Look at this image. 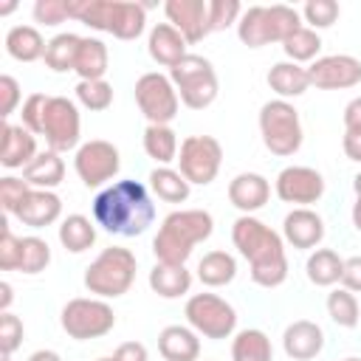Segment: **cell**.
I'll return each mask as SVG.
<instances>
[{
  "label": "cell",
  "instance_id": "6da1fadb",
  "mask_svg": "<svg viewBox=\"0 0 361 361\" xmlns=\"http://www.w3.org/2000/svg\"><path fill=\"white\" fill-rule=\"evenodd\" d=\"M93 220L107 234L138 237L155 220V203L144 183L138 180H116L102 189L93 200Z\"/></svg>",
  "mask_w": 361,
  "mask_h": 361
},
{
  "label": "cell",
  "instance_id": "7a4b0ae2",
  "mask_svg": "<svg viewBox=\"0 0 361 361\" xmlns=\"http://www.w3.org/2000/svg\"><path fill=\"white\" fill-rule=\"evenodd\" d=\"M234 248L248 259L251 279L259 288H279L288 279V257L282 237L251 214H240L231 226Z\"/></svg>",
  "mask_w": 361,
  "mask_h": 361
},
{
  "label": "cell",
  "instance_id": "3957f363",
  "mask_svg": "<svg viewBox=\"0 0 361 361\" xmlns=\"http://www.w3.org/2000/svg\"><path fill=\"white\" fill-rule=\"evenodd\" d=\"M212 231H214V220L206 209H178L164 217V223L152 240V254L158 262L186 265L195 245L209 240Z\"/></svg>",
  "mask_w": 361,
  "mask_h": 361
},
{
  "label": "cell",
  "instance_id": "277c9868",
  "mask_svg": "<svg viewBox=\"0 0 361 361\" xmlns=\"http://www.w3.org/2000/svg\"><path fill=\"white\" fill-rule=\"evenodd\" d=\"M302 28V14L285 3L248 6L237 20V37L248 48H262L268 42H285Z\"/></svg>",
  "mask_w": 361,
  "mask_h": 361
},
{
  "label": "cell",
  "instance_id": "5b68a950",
  "mask_svg": "<svg viewBox=\"0 0 361 361\" xmlns=\"http://www.w3.org/2000/svg\"><path fill=\"white\" fill-rule=\"evenodd\" d=\"M135 268L138 259L130 248L110 245L85 268V288L99 299H116L135 282Z\"/></svg>",
  "mask_w": 361,
  "mask_h": 361
},
{
  "label": "cell",
  "instance_id": "8992f818",
  "mask_svg": "<svg viewBox=\"0 0 361 361\" xmlns=\"http://www.w3.org/2000/svg\"><path fill=\"white\" fill-rule=\"evenodd\" d=\"M259 133H262V144L268 152H274L279 158L299 152V147H302L299 110L285 99L265 102L259 107Z\"/></svg>",
  "mask_w": 361,
  "mask_h": 361
},
{
  "label": "cell",
  "instance_id": "52a82bcc",
  "mask_svg": "<svg viewBox=\"0 0 361 361\" xmlns=\"http://www.w3.org/2000/svg\"><path fill=\"white\" fill-rule=\"evenodd\" d=\"M169 79L178 90V99L189 110H203L217 99V73L214 65L200 54H186L172 71Z\"/></svg>",
  "mask_w": 361,
  "mask_h": 361
},
{
  "label": "cell",
  "instance_id": "ba28073f",
  "mask_svg": "<svg viewBox=\"0 0 361 361\" xmlns=\"http://www.w3.org/2000/svg\"><path fill=\"white\" fill-rule=\"evenodd\" d=\"M62 330L76 341L102 338L116 327V313L104 299H71L59 313Z\"/></svg>",
  "mask_w": 361,
  "mask_h": 361
},
{
  "label": "cell",
  "instance_id": "9c48e42d",
  "mask_svg": "<svg viewBox=\"0 0 361 361\" xmlns=\"http://www.w3.org/2000/svg\"><path fill=\"white\" fill-rule=\"evenodd\" d=\"M183 313H186L189 327L197 336H203V338L220 341V338H228L237 330V310L226 299H220L214 293H195V296H189Z\"/></svg>",
  "mask_w": 361,
  "mask_h": 361
},
{
  "label": "cell",
  "instance_id": "30bf717a",
  "mask_svg": "<svg viewBox=\"0 0 361 361\" xmlns=\"http://www.w3.org/2000/svg\"><path fill=\"white\" fill-rule=\"evenodd\" d=\"M223 164V147L214 135H189L178 149V172L197 186H206L217 178Z\"/></svg>",
  "mask_w": 361,
  "mask_h": 361
},
{
  "label": "cell",
  "instance_id": "8fae6325",
  "mask_svg": "<svg viewBox=\"0 0 361 361\" xmlns=\"http://www.w3.org/2000/svg\"><path fill=\"white\" fill-rule=\"evenodd\" d=\"M135 104L149 124H169L178 116L180 99L169 76L149 71L135 82Z\"/></svg>",
  "mask_w": 361,
  "mask_h": 361
},
{
  "label": "cell",
  "instance_id": "7c38bea8",
  "mask_svg": "<svg viewBox=\"0 0 361 361\" xmlns=\"http://www.w3.org/2000/svg\"><path fill=\"white\" fill-rule=\"evenodd\" d=\"M73 166H76L79 180H82L87 189H99V186H104L107 180H113V178L118 175L121 158H118V149H116L110 141L93 138V141H85V144L76 149Z\"/></svg>",
  "mask_w": 361,
  "mask_h": 361
},
{
  "label": "cell",
  "instance_id": "4fadbf2b",
  "mask_svg": "<svg viewBox=\"0 0 361 361\" xmlns=\"http://www.w3.org/2000/svg\"><path fill=\"white\" fill-rule=\"evenodd\" d=\"M82 121H79V107L65 99V96H51L42 118V135L54 152H68L79 144Z\"/></svg>",
  "mask_w": 361,
  "mask_h": 361
},
{
  "label": "cell",
  "instance_id": "5bb4252c",
  "mask_svg": "<svg viewBox=\"0 0 361 361\" xmlns=\"http://www.w3.org/2000/svg\"><path fill=\"white\" fill-rule=\"evenodd\" d=\"M307 76L319 90H347L361 85V59L350 54L319 56L307 65Z\"/></svg>",
  "mask_w": 361,
  "mask_h": 361
},
{
  "label": "cell",
  "instance_id": "9a60e30c",
  "mask_svg": "<svg viewBox=\"0 0 361 361\" xmlns=\"http://www.w3.org/2000/svg\"><path fill=\"white\" fill-rule=\"evenodd\" d=\"M322 195H324V178L313 166H285L276 175V197L282 203L307 209L310 203L322 200Z\"/></svg>",
  "mask_w": 361,
  "mask_h": 361
},
{
  "label": "cell",
  "instance_id": "2e32d148",
  "mask_svg": "<svg viewBox=\"0 0 361 361\" xmlns=\"http://www.w3.org/2000/svg\"><path fill=\"white\" fill-rule=\"evenodd\" d=\"M164 14L169 25H175L186 42H200L203 37L212 34L209 0H166Z\"/></svg>",
  "mask_w": 361,
  "mask_h": 361
},
{
  "label": "cell",
  "instance_id": "e0dca14e",
  "mask_svg": "<svg viewBox=\"0 0 361 361\" xmlns=\"http://www.w3.org/2000/svg\"><path fill=\"white\" fill-rule=\"evenodd\" d=\"M37 138L23 124H3L0 130V164L6 169H25L37 158Z\"/></svg>",
  "mask_w": 361,
  "mask_h": 361
},
{
  "label": "cell",
  "instance_id": "ac0fdd59",
  "mask_svg": "<svg viewBox=\"0 0 361 361\" xmlns=\"http://www.w3.org/2000/svg\"><path fill=\"white\" fill-rule=\"evenodd\" d=\"M282 350L288 358L293 361H310L324 350V333L316 322L310 319H299L293 324L285 327L282 333Z\"/></svg>",
  "mask_w": 361,
  "mask_h": 361
},
{
  "label": "cell",
  "instance_id": "d6986e66",
  "mask_svg": "<svg viewBox=\"0 0 361 361\" xmlns=\"http://www.w3.org/2000/svg\"><path fill=\"white\" fill-rule=\"evenodd\" d=\"M282 237L293 248H316L324 240V220L313 209H293L282 220Z\"/></svg>",
  "mask_w": 361,
  "mask_h": 361
},
{
  "label": "cell",
  "instance_id": "ffe728a7",
  "mask_svg": "<svg viewBox=\"0 0 361 361\" xmlns=\"http://www.w3.org/2000/svg\"><path fill=\"white\" fill-rule=\"evenodd\" d=\"M59 214H62V200H59L56 192H51V189H31L14 217H17L23 226L45 228V226L56 223Z\"/></svg>",
  "mask_w": 361,
  "mask_h": 361
},
{
  "label": "cell",
  "instance_id": "44dd1931",
  "mask_svg": "<svg viewBox=\"0 0 361 361\" xmlns=\"http://www.w3.org/2000/svg\"><path fill=\"white\" fill-rule=\"evenodd\" d=\"M268 197H271V183L259 172H240L228 183V200L243 214H251V212L262 209L268 203Z\"/></svg>",
  "mask_w": 361,
  "mask_h": 361
},
{
  "label": "cell",
  "instance_id": "7402d4cb",
  "mask_svg": "<svg viewBox=\"0 0 361 361\" xmlns=\"http://www.w3.org/2000/svg\"><path fill=\"white\" fill-rule=\"evenodd\" d=\"M186 39L180 37V31L175 28V25H169V23H158V25H152V31H149V39H147V51H149V56L158 62V65H164V68H175L183 56H186Z\"/></svg>",
  "mask_w": 361,
  "mask_h": 361
},
{
  "label": "cell",
  "instance_id": "603a6c76",
  "mask_svg": "<svg viewBox=\"0 0 361 361\" xmlns=\"http://www.w3.org/2000/svg\"><path fill=\"white\" fill-rule=\"evenodd\" d=\"M158 353L164 355V361H197L200 338L192 327L169 324L158 333Z\"/></svg>",
  "mask_w": 361,
  "mask_h": 361
},
{
  "label": "cell",
  "instance_id": "cb8c5ba5",
  "mask_svg": "<svg viewBox=\"0 0 361 361\" xmlns=\"http://www.w3.org/2000/svg\"><path fill=\"white\" fill-rule=\"evenodd\" d=\"M268 87L279 96V99H296L310 87V76L307 68L296 65V62H276L268 71Z\"/></svg>",
  "mask_w": 361,
  "mask_h": 361
},
{
  "label": "cell",
  "instance_id": "d4e9b609",
  "mask_svg": "<svg viewBox=\"0 0 361 361\" xmlns=\"http://www.w3.org/2000/svg\"><path fill=\"white\" fill-rule=\"evenodd\" d=\"M147 25V6L130 0H113L110 34L116 39H138Z\"/></svg>",
  "mask_w": 361,
  "mask_h": 361
},
{
  "label": "cell",
  "instance_id": "484cf974",
  "mask_svg": "<svg viewBox=\"0 0 361 361\" xmlns=\"http://www.w3.org/2000/svg\"><path fill=\"white\" fill-rule=\"evenodd\" d=\"M45 48H48V42L42 39V34L34 25H14L6 34V51L17 62H37V59H42Z\"/></svg>",
  "mask_w": 361,
  "mask_h": 361
},
{
  "label": "cell",
  "instance_id": "4316f807",
  "mask_svg": "<svg viewBox=\"0 0 361 361\" xmlns=\"http://www.w3.org/2000/svg\"><path fill=\"white\" fill-rule=\"evenodd\" d=\"M62 178H65V164H62L59 152H54V149L39 152V155L23 169V180H25L28 186H34V189H51V192H54V186H59Z\"/></svg>",
  "mask_w": 361,
  "mask_h": 361
},
{
  "label": "cell",
  "instance_id": "83f0119b",
  "mask_svg": "<svg viewBox=\"0 0 361 361\" xmlns=\"http://www.w3.org/2000/svg\"><path fill=\"white\" fill-rule=\"evenodd\" d=\"M149 288L164 296V299H178L183 293H189L192 288V274L186 271V265H166V262H155L149 271Z\"/></svg>",
  "mask_w": 361,
  "mask_h": 361
},
{
  "label": "cell",
  "instance_id": "f1b7e54d",
  "mask_svg": "<svg viewBox=\"0 0 361 361\" xmlns=\"http://www.w3.org/2000/svg\"><path fill=\"white\" fill-rule=\"evenodd\" d=\"M307 279L316 285V288H330L336 282H341V274H344V259L333 251V248H316L310 257H307Z\"/></svg>",
  "mask_w": 361,
  "mask_h": 361
},
{
  "label": "cell",
  "instance_id": "f546056e",
  "mask_svg": "<svg viewBox=\"0 0 361 361\" xmlns=\"http://www.w3.org/2000/svg\"><path fill=\"white\" fill-rule=\"evenodd\" d=\"M79 48H82V37L79 34H71V31H62V34H56V37L48 39V48H45V56L42 59L56 73L76 71Z\"/></svg>",
  "mask_w": 361,
  "mask_h": 361
},
{
  "label": "cell",
  "instance_id": "4dcf8cb0",
  "mask_svg": "<svg viewBox=\"0 0 361 361\" xmlns=\"http://www.w3.org/2000/svg\"><path fill=\"white\" fill-rule=\"evenodd\" d=\"M107 45L96 37H82V48L76 56V73L79 82H93V79H104L107 73Z\"/></svg>",
  "mask_w": 361,
  "mask_h": 361
},
{
  "label": "cell",
  "instance_id": "1f68e13d",
  "mask_svg": "<svg viewBox=\"0 0 361 361\" xmlns=\"http://www.w3.org/2000/svg\"><path fill=\"white\" fill-rule=\"evenodd\" d=\"M178 133L169 124H147L144 130V152L161 166L178 161Z\"/></svg>",
  "mask_w": 361,
  "mask_h": 361
},
{
  "label": "cell",
  "instance_id": "d6a6232c",
  "mask_svg": "<svg viewBox=\"0 0 361 361\" xmlns=\"http://www.w3.org/2000/svg\"><path fill=\"white\" fill-rule=\"evenodd\" d=\"M237 276V259L228 251H209L197 262V279L206 288H223Z\"/></svg>",
  "mask_w": 361,
  "mask_h": 361
},
{
  "label": "cell",
  "instance_id": "836d02e7",
  "mask_svg": "<svg viewBox=\"0 0 361 361\" xmlns=\"http://www.w3.org/2000/svg\"><path fill=\"white\" fill-rule=\"evenodd\" d=\"M231 361H274L271 338L257 327L240 330L231 341Z\"/></svg>",
  "mask_w": 361,
  "mask_h": 361
},
{
  "label": "cell",
  "instance_id": "e575fe53",
  "mask_svg": "<svg viewBox=\"0 0 361 361\" xmlns=\"http://www.w3.org/2000/svg\"><path fill=\"white\" fill-rule=\"evenodd\" d=\"M149 189L166 203H183L192 192V183L172 166H155L149 172Z\"/></svg>",
  "mask_w": 361,
  "mask_h": 361
},
{
  "label": "cell",
  "instance_id": "d590c367",
  "mask_svg": "<svg viewBox=\"0 0 361 361\" xmlns=\"http://www.w3.org/2000/svg\"><path fill=\"white\" fill-rule=\"evenodd\" d=\"M59 243L71 254H82L96 243V226L85 214H68L59 226Z\"/></svg>",
  "mask_w": 361,
  "mask_h": 361
},
{
  "label": "cell",
  "instance_id": "8d00e7d4",
  "mask_svg": "<svg viewBox=\"0 0 361 361\" xmlns=\"http://www.w3.org/2000/svg\"><path fill=\"white\" fill-rule=\"evenodd\" d=\"M327 316L338 324V327H355L361 322V307L355 293H350L347 288H336L327 293Z\"/></svg>",
  "mask_w": 361,
  "mask_h": 361
},
{
  "label": "cell",
  "instance_id": "74e56055",
  "mask_svg": "<svg viewBox=\"0 0 361 361\" xmlns=\"http://www.w3.org/2000/svg\"><path fill=\"white\" fill-rule=\"evenodd\" d=\"M282 51L288 54V59L290 62H313V59H319V51H322V37L313 31V28H299V31H293L285 42H282Z\"/></svg>",
  "mask_w": 361,
  "mask_h": 361
},
{
  "label": "cell",
  "instance_id": "f35d334b",
  "mask_svg": "<svg viewBox=\"0 0 361 361\" xmlns=\"http://www.w3.org/2000/svg\"><path fill=\"white\" fill-rule=\"evenodd\" d=\"M76 99L82 107L93 110V113H102L113 104V85L104 82V79H93V82H79L76 85Z\"/></svg>",
  "mask_w": 361,
  "mask_h": 361
},
{
  "label": "cell",
  "instance_id": "ab89813d",
  "mask_svg": "<svg viewBox=\"0 0 361 361\" xmlns=\"http://www.w3.org/2000/svg\"><path fill=\"white\" fill-rule=\"evenodd\" d=\"M48 262H51V245L42 237H37V234L23 237V257H20V268L17 271L39 274V271L48 268Z\"/></svg>",
  "mask_w": 361,
  "mask_h": 361
},
{
  "label": "cell",
  "instance_id": "60d3db41",
  "mask_svg": "<svg viewBox=\"0 0 361 361\" xmlns=\"http://www.w3.org/2000/svg\"><path fill=\"white\" fill-rule=\"evenodd\" d=\"M305 23H310V28H330L338 20V3L336 0H307L302 8Z\"/></svg>",
  "mask_w": 361,
  "mask_h": 361
},
{
  "label": "cell",
  "instance_id": "b9f144b4",
  "mask_svg": "<svg viewBox=\"0 0 361 361\" xmlns=\"http://www.w3.org/2000/svg\"><path fill=\"white\" fill-rule=\"evenodd\" d=\"M28 192H31V186L23 178H11V175L0 178V206H3V212L6 214H17V209L23 206Z\"/></svg>",
  "mask_w": 361,
  "mask_h": 361
},
{
  "label": "cell",
  "instance_id": "7bdbcfd3",
  "mask_svg": "<svg viewBox=\"0 0 361 361\" xmlns=\"http://www.w3.org/2000/svg\"><path fill=\"white\" fill-rule=\"evenodd\" d=\"M243 14L237 0H209V23L212 31H226L231 23H237Z\"/></svg>",
  "mask_w": 361,
  "mask_h": 361
},
{
  "label": "cell",
  "instance_id": "ee69618b",
  "mask_svg": "<svg viewBox=\"0 0 361 361\" xmlns=\"http://www.w3.org/2000/svg\"><path fill=\"white\" fill-rule=\"evenodd\" d=\"M48 99L45 93H31L25 102H23V127L31 130L34 135H42V118H45V107H48Z\"/></svg>",
  "mask_w": 361,
  "mask_h": 361
},
{
  "label": "cell",
  "instance_id": "f6af8a7d",
  "mask_svg": "<svg viewBox=\"0 0 361 361\" xmlns=\"http://www.w3.org/2000/svg\"><path fill=\"white\" fill-rule=\"evenodd\" d=\"M20 257H23V237L11 234V228L3 223V231H0V268L3 271H17L20 268Z\"/></svg>",
  "mask_w": 361,
  "mask_h": 361
},
{
  "label": "cell",
  "instance_id": "bcb514c9",
  "mask_svg": "<svg viewBox=\"0 0 361 361\" xmlns=\"http://www.w3.org/2000/svg\"><path fill=\"white\" fill-rule=\"evenodd\" d=\"M23 322L14 313H0V350L3 355H11L23 344Z\"/></svg>",
  "mask_w": 361,
  "mask_h": 361
},
{
  "label": "cell",
  "instance_id": "7dc6e473",
  "mask_svg": "<svg viewBox=\"0 0 361 361\" xmlns=\"http://www.w3.org/2000/svg\"><path fill=\"white\" fill-rule=\"evenodd\" d=\"M68 14V0H37L34 3V20L42 25H59L65 23Z\"/></svg>",
  "mask_w": 361,
  "mask_h": 361
},
{
  "label": "cell",
  "instance_id": "c3c4849f",
  "mask_svg": "<svg viewBox=\"0 0 361 361\" xmlns=\"http://www.w3.org/2000/svg\"><path fill=\"white\" fill-rule=\"evenodd\" d=\"M17 104H20V85H17L14 76L3 73V76H0V116L8 118Z\"/></svg>",
  "mask_w": 361,
  "mask_h": 361
},
{
  "label": "cell",
  "instance_id": "681fc988",
  "mask_svg": "<svg viewBox=\"0 0 361 361\" xmlns=\"http://www.w3.org/2000/svg\"><path fill=\"white\" fill-rule=\"evenodd\" d=\"M341 288H347L350 293H361V257H350V259H344Z\"/></svg>",
  "mask_w": 361,
  "mask_h": 361
},
{
  "label": "cell",
  "instance_id": "f907efd6",
  "mask_svg": "<svg viewBox=\"0 0 361 361\" xmlns=\"http://www.w3.org/2000/svg\"><path fill=\"white\" fill-rule=\"evenodd\" d=\"M113 358L116 361H147V347L141 341H124V344H118Z\"/></svg>",
  "mask_w": 361,
  "mask_h": 361
},
{
  "label": "cell",
  "instance_id": "816d5d0a",
  "mask_svg": "<svg viewBox=\"0 0 361 361\" xmlns=\"http://www.w3.org/2000/svg\"><path fill=\"white\" fill-rule=\"evenodd\" d=\"M344 130L361 133V96L347 102V107H344Z\"/></svg>",
  "mask_w": 361,
  "mask_h": 361
},
{
  "label": "cell",
  "instance_id": "f5cc1de1",
  "mask_svg": "<svg viewBox=\"0 0 361 361\" xmlns=\"http://www.w3.org/2000/svg\"><path fill=\"white\" fill-rule=\"evenodd\" d=\"M341 147H344V155H347L350 161H358V164H361V133H350V130H344Z\"/></svg>",
  "mask_w": 361,
  "mask_h": 361
},
{
  "label": "cell",
  "instance_id": "db71d44e",
  "mask_svg": "<svg viewBox=\"0 0 361 361\" xmlns=\"http://www.w3.org/2000/svg\"><path fill=\"white\" fill-rule=\"evenodd\" d=\"M11 299H14V293H11V285H8V282H0V310H3V313H8V305H11Z\"/></svg>",
  "mask_w": 361,
  "mask_h": 361
},
{
  "label": "cell",
  "instance_id": "11a10c76",
  "mask_svg": "<svg viewBox=\"0 0 361 361\" xmlns=\"http://www.w3.org/2000/svg\"><path fill=\"white\" fill-rule=\"evenodd\" d=\"M28 361H62V358H59V353H54V350H37V353L28 355Z\"/></svg>",
  "mask_w": 361,
  "mask_h": 361
},
{
  "label": "cell",
  "instance_id": "9f6ffc18",
  "mask_svg": "<svg viewBox=\"0 0 361 361\" xmlns=\"http://www.w3.org/2000/svg\"><path fill=\"white\" fill-rule=\"evenodd\" d=\"M353 226L361 231V197H355V203H353Z\"/></svg>",
  "mask_w": 361,
  "mask_h": 361
},
{
  "label": "cell",
  "instance_id": "6f0895ef",
  "mask_svg": "<svg viewBox=\"0 0 361 361\" xmlns=\"http://www.w3.org/2000/svg\"><path fill=\"white\" fill-rule=\"evenodd\" d=\"M353 189H355V197H361V172L353 178Z\"/></svg>",
  "mask_w": 361,
  "mask_h": 361
},
{
  "label": "cell",
  "instance_id": "680465c9",
  "mask_svg": "<svg viewBox=\"0 0 361 361\" xmlns=\"http://www.w3.org/2000/svg\"><path fill=\"white\" fill-rule=\"evenodd\" d=\"M17 8V3H6L3 8H0V14H8V11H14Z\"/></svg>",
  "mask_w": 361,
  "mask_h": 361
},
{
  "label": "cell",
  "instance_id": "91938a15",
  "mask_svg": "<svg viewBox=\"0 0 361 361\" xmlns=\"http://www.w3.org/2000/svg\"><path fill=\"white\" fill-rule=\"evenodd\" d=\"M96 361H116V358H113V355H110V358H96Z\"/></svg>",
  "mask_w": 361,
  "mask_h": 361
},
{
  "label": "cell",
  "instance_id": "94428289",
  "mask_svg": "<svg viewBox=\"0 0 361 361\" xmlns=\"http://www.w3.org/2000/svg\"><path fill=\"white\" fill-rule=\"evenodd\" d=\"M344 361H361V358H344Z\"/></svg>",
  "mask_w": 361,
  "mask_h": 361
}]
</instances>
